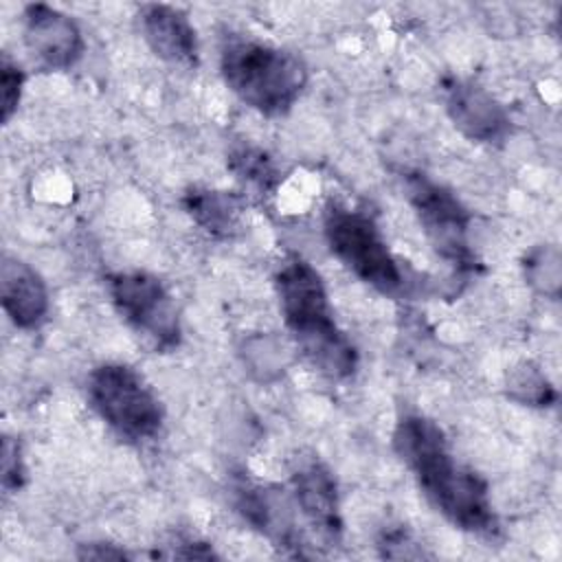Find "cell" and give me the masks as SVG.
<instances>
[{"label": "cell", "mask_w": 562, "mask_h": 562, "mask_svg": "<svg viewBox=\"0 0 562 562\" xmlns=\"http://www.w3.org/2000/svg\"><path fill=\"white\" fill-rule=\"evenodd\" d=\"M393 448L413 472L426 498L459 529L494 536L498 518L487 483L459 465L441 426L424 415H404L393 430Z\"/></svg>", "instance_id": "obj_1"}, {"label": "cell", "mask_w": 562, "mask_h": 562, "mask_svg": "<svg viewBox=\"0 0 562 562\" xmlns=\"http://www.w3.org/2000/svg\"><path fill=\"white\" fill-rule=\"evenodd\" d=\"M279 307L288 329L307 362L331 380L356 373L358 351L338 329L318 270L299 255H290L274 274Z\"/></svg>", "instance_id": "obj_2"}, {"label": "cell", "mask_w": 562, "mask_h": 562, "mask_svg": "<svg viewBox=\"0 0 562 562\" xmlns=\"http://www.w3.org/2000/svg\"><path fill=\"white\" fill-rule=\"evenodd\" d=\"M226 86L266 116L285 114L307 83V68L294 53L252 40H231L220 55Z\"/></svg>", "instance_id": "obj_3"}, {"label": "cell", "mask_w": 562, "mask_h": 562, "mask_svg": "<svg viewBox=\"0 0 562 562\" xmlns=\"http://www.w3.org/2000/svg\"><path fill=\"white\" fill-rule=\"evenodd\" d=\"M325 237L331 252L367 285L382 294H395L404 288L400 261L386 246L371 215L329 202L323 217Z\"/></svg>", "instance_id": "obj_4"}, {"label": "cell", "mask_w": 562, "mask_h": 562, "mask_svg": "<svg viewBox=\"0 0 562 562\" xmlns=\"http://www.w3.org/2000/svg\"><path fill=\"white\" fill-rule=\"evenodd\" d=\"M88 397L99 417L125 439H151L162 426L158 397L143 375L127 364H99L88 378Z\"/></svg>", "instance_id": "obj_5"}, {"label": "cell", "mask_w": 562, "mask_h": 562, "mask_svg": "<svg viewBox=\"0 0 562 562\" xmlns=\"http://www.w3.org/2000/svg\"><path fill=\"white\" fill-rule=\"evenodd\" d=\"M404 189L435 252L457 272H476L481 261L470 246L472 215L463 202L422 171L406 173Z\"/></svg>", "instance_id": "obj_6"}, {"label": "cell", "mask_w": 562, "mask_h": 562, "mask_svg": "<svg viewBox=\"0 0 562 562\" xmlns=\"http://www.w3.org/2000/svg\"><path fill=\"white\" fill-rule=\"evenodd\" d=\"M108 292L123 321L156 351H171L180 345L178 307L158 277L143 270L114 272L108 277Z\"/></svg>", "instance_id": "obj_7"}, {"label": "cell", "mask_w": 562, "mask_h": 562, "mask_svg": "<svg viewBox=\"0 0 562 562\" xmlns=\"http://www.w3.org/2000/svg\"><path fill=\"white\" fill-rule=\"evenodd\" d=\"M443 101L452 125L470 140L503 143L512 132V119L503 103L474 81L448 79Z\"/></svg>", "instance_id": "obj_8"}, {"label": "cell", "mask_w": 562, "mask_h": 562, "mask_svg": "<svg viewBox=\"0 0 562 562\" xmlns=\"http://www.w3.org/2000/svg\"><path fill=\"white\" fill-rule=\"evenodd\" d=\"M24 42L33 57L50 68L66 70L83 53V35L72 18L50 4H29L24 9Z\"/></svg>", "instance_id": "obj_9"}, {"label": "cell", "mask_w": 562, "mask_h": 562, "mask_svg": "<svg viewBox=\"0 0 562 562\" xmlns=\"http://www.w3.org/2000/svg\"><path fill=\"white\" fill-rule=\"evenodd\" d=\"M292 492L310 527L323 540L338 542L342 536V514L331 470L318 459H301L292 470Z\"/></svg>", "instance_id": "obj_10"}, {"label": "cell", "mask_w": 562, "mask_h": 562, "mask_svg": "<svg viewBox=\"0 0 562 562\" xmlns=\"http://www.w3.org/2000/svg\"><path fill=\"white\" fill-rule=\"evenodd\" d=\"M233 494H235L237 512L244 516V520L252 529L263 533L268 540L274 542V547L283 549L285 553L303 555L301 553L303 542L292 520L290 503L277 487L239 479L233 485Z\"/></svg>", "instance_id": "obj_11"}, {"label": "cell", "mask_w": 562, "mask_h": 562, "mask_svg": "<svg viewBox=\"0 0 562 562\" xmlns=\"http://www.w3.org/2000/svg\"><path fill=\"white\" fill-rule=\"evenodd\" d=\"M0 301L15 327L33 329L48 314V290L37 270L18 257H2Z\"/></svg>", "instance_id": "obj_12"}, {"label": "cell", "mask_w": 562, "mask_h": 562, "mask_svg": "<svg viewBox=\"0 0 562 562\" xmlns=\"http://www.w3.org/2000/svg\"><path fill=\"white\" fill-rule=\"evenodd\" d=\"M140 26L149 48L176 66L198 64V35L189 15L171 4H145Z\"/></svg>", "instance_id": "obj_13"}, {"label": "cell", "mask_w": 562, "mask_h": 562, "mask_svg": "<svg viewBox=\"0 0 562 562\" xmlns=\"http://www.w3.org/2000/svg\"><path fill=\"white\" fill-rule=\"evenodd\" d=\"M189 217L213 237H233L239 231L241 200L235 193L191 187L182 195Z\"/></svg>", "instance_id": "obj_14"}, {"label": "cell", "mask_w": 562, "mask_h": 562, "mask_svg": "<svg viewBox=\"0 0 562 562\" xmlns=\"http://www.w3.org/2000/svg\"><path fill=\"white\" fill-rule=\"evenodd\" d=\"M231 173L237 178V182L263 198V195H272L281 182V173L274 165V160L259 147L255 145H237L228 151V160H226Z\"/></svg>", "instance_id": "obj_15"}, {"label": "cell", "mask_w": 562, "mask_h": 562, "mask_svg": "<svg viewBox=\"0 0 562 562\" xmlns=\"http://www.w3.org/2000/svg\"><path fill=\"white\" fill-rule=\"evenodd\" d=\"M507 395L525 406H551L555 402V389L549 378L533 362H520L507 373Z\"/></svg>", "instance_id": "obj_16"}, {"label": "cell", "mask_w": 562, "mask_h": 562, "mask_svg": "<svg viewBox=\"0 0 562 562\" xmlns=\"http://www.w3.org/2000/svg\"><path fill=\"white\" fill-rule=\"evenodd\" d=\"M525 279L527 283L538 292L549 299L560 296V281H562V268H560V252L555 246L540 244L533 246L525 261Z\"/></svg>", "instance_id": "obj_17"}, {"label": "cell", "mask_w": 562, "mask_h": 562, "mask_svg": "<svg viewBox=\"0 0 562 562\" xmlns=\"http://www.w3.org/2000/svg\"><path fill=\"white\" fill-rule=\"evenodd\" d=\"M24 88V72L22 68L4 53L0 64V110H2V123H9L15 114Z\"/></svg>", "instance_id": "obj_18"}, {"label": "cell", "mask_w": 562, "mask_h": 562, "mask_svg": "<svg viewBox=\"0 0 562 562\" xmlns=\"http://www.w3.org/2000/svg\"><path fill=\"white\" fill-rule=\"evenodd\" d=\"M2 487L4 492H18L26 481V468L20 450V441L4 435L2 439Z\"/></svg>", "instance_id": "obj_19"}, {"label": "cell", "mask_w": 562, "mask_h": 562, "mask_svg": "<svg viewBox=\"0 0 562 562\" xmlns=\"http://www.w3.org/2000/svg\"><path fill=\"white\" fill-rule=\"evenodd\" d=\"M380 549L384 558H424V551L404 529L386 531L380 540Z\"/></svg>", "instance_id": "obj_20"}, {"label": "cell", "mask_w": 562, "mask_h": 562, "mask_svg": "<svg viewBox=\"0 0 562 562\" xmlns=\"http://www.w3.org/2000/svg\"><path fill=\"white\" fill-rule=\"evenodd\" d=\"M171 551H165L160 553L158 558H217V553L211 549L209 542H198V540H191V538H176Z\"/></svg>", "instance_id": "obj_21"}, {"label": "cell", "mask_w": 562, "mask_h": 562, "mask_svg": "<svg viewBox=\"0 0 562 562\" xmlns=\"http://www.w3.org/2000/svg\"><path fill=\"white\" fill-rule=\"evenodd\" d=\"M77 558L81 560H125L130 553L123 547H116L112 542H88L81 544L77 551Z\"/></svg>", "instance_id": "obj_22"}]
</instances>
